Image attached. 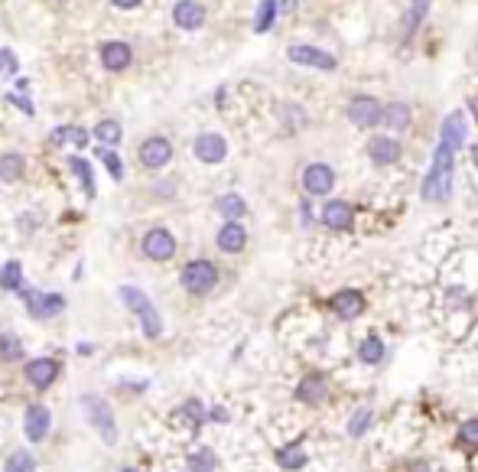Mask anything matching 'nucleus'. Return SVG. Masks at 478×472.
<instances>
[{"label": "nucleus", "mask_w": 478, "mask_h": 472, "mask_svg": "<svg viewBox=\"0 0 478 472\" xmlns=\"http://www.w3.org/2000/svg\"><path fill=\"white\" fill-rule=\"evenodd\" d=\"M452 173H455V150L446 147L440 140V147L433 154V166L423 179V199L426 202H446L452 193Z\"/></svg>", "instance_id": "nucleus-1"}, {"label": "nucleus", "mask_w": 478, "mask_h": 472, "mask_svg": "<svg viewBox=\"0 0 478 472\" xmlns=\"http://www.w3.org/2000/svg\"><path fill=\"white\" fill-rule=\"evenodd\" d=\"M117 294H121L124 306H127V310L140 319V326H143V336H147V339H160L163 319H160V313H156V306L150 303V296L143 294L140 286H121Z\"/></svg>", "instance_id": "nucleus-2"}, {"label": "nucleus", "mask_w": 478, "mask_h": 472, "mask_svg": "<svg viewBox=\"0 0 478 472\" xmlns=\"http://www.w3.org/2000/svg\"><path fill=\"white\" fill-rule=\"evenodd\" d=\"M179 280H183L185 286V294H192V296H205L212 294L218 286V267L212 261H189L183 267V274H179Z\"/></svg>", "instance_id": "nucleus-3"}, {"label": "nucleus", "mask_w": 478, "mask_h": 472, "mask_svg": "<svg viewBox=\"0 0 478 472\" xmlns=\"http://www.w3.org/2000/svg\"><path fill=\"white\" fill-rule=\"evenodd\" d=\"M82 410H85L88 424L98 430V436L104 443H117V424H114V410L108 407V401H101L98 395H82Z\"/></svg>", "instance_id": "nucleus-4"}, {"label": "nucleus", "mask_w": 478, "mask_h": 472, "mask_svg": "<svg viewBox=\"0 0 478 472\" xmlns=\"http://www.w3.org/2000/svg\"><path fill=\"white\" fill-rule=\"evenodd\" d=\"M290 55V63L296 65H309V69H319V72H335L339 69V59L329 53H322L319 46H306V43H293V46L286 49Z\"/></svg>", "instance_id": "nucleus-5"}, {"label": "nucleus", "mask_w": 478, "mask_h": 472, "mask_svg": "<svg viewBox=\"0 0 478 472\" xmlns=\"http://www.w3.org/2000/svg\"><path fill=\"white\" fill-rule=\"evenodd\" d=\"M140 251H143V257H150V261H170V257L176 254V238H173L166 228H150V232L143 235V241H140Z\"/></svg>", "instance_id": "nucleus-6"}, {"label": "nucleus", "mask_w": 478, "mask_h": 472, "mask_svg": "<svg viewBox=\"0 0 478 472\" xmlns=\"http://www.w3.org/2000/svg\"><path fill=\"white\" fill-rule=\"evenodd\" d=\"M23 303L33 319H49L65 310V296L62 294H39V290H23Z\"/></svg>", "instance_id": "nucleus-7"}, {"label": "nucleus", "mask_w": 478, "mask_h": 472, "mask_svg": "<svg viewBox=\"0 0 478 472\" xmlns=\"http://www.w3.org/2000/svg\"><path fill=\"white\" fill-rule=\"evenodd\" d=\"M348 121L355 127H374L381 121V101L371 95H355L348 104Z\"/></svg>", "instance_id": "nucleus-8"}, {"label": "nucleus", "mask_w": 478, "mask_h": 472, "mask_svg": "<svg viewBox=\"0 0 478 472\" xmlns=\"http://www.w3.org/2000/svg\"><path fill=\"white\" fill-rule=\"evenodd\" d=\"M49 427H53V414H49L43 404H33L23 414V434L30 443H43L49 436Z\"/></svg>", "instance_id": "nucleus-9"}, {"label": "nucleus", "mask_w": 478, "mask_h": 472, "mask_svg": "<svg viewBox=\"0 0 478 472\" xmlns=\"http://www.w3.org/2000/svg\"><path fill=\"white\" fill-rule=\"evenodd\" d=\"M173 160V144L166 137H150L140 144V163L147 170H163Z\"/></svg>", "instance_id": "nucleus-10"}, {"label": "nucleus", "mask_w": 478, "mask_h": 472, "mask_svg": "<svg viewBox=\"0 0 478 472\" xmlns=\"http://www.w3.org/2000/svg\"><path fill=\"white\" fill-rule=\"evenodd\" d=\"M55 378H59V362L55 358H33L30 365H26V381H30V387H36V391H46V387L55 385Z\"/></svg>", "instance_id": "nucleus-11"}, {"label": "nucleus", "mask_w": 478, "mask_h": 472, "mask_svg": "<svg viewBox=\"0 0 478 472\" xmlns=\"http://www.w3.org/2000/svg\"><path fill=\"white\" fill-rule=\"evenodd\" d=\"M195 156H199L202 163H209V166H215V163H222L224 156H228V140L222 137V134H199L192 144Z\"/></svg>", "instance_id": "nucleus-12"}, {"label": "nucleus", "mask_w": 478, "mask_h": 472, "mask_svg": "<svg viewBox=\"0 0 478 472\" xmlns=\"http://www.w3.org/2000/svg\"><path fill=\"white\" fill-rule=\"evenodd\" d=\"M303 186H306L309 195H325L335 186V173L325 163H309L306 170H303Z\"/></svg>", "instance_id": "nucleus-13"}, {"label": "nucleus", "mask_w": 478, "mask_h": 472, "mask_svg": "<svg viewBox=\"0 0 478 472\" xmlns=\"http://www.w3.org/2000/svg\"><path fill=\"white\" fill-rule=\"evenodd\" d=\"M322 225L325 228H335V232H345V228H352L355 225V209L348 205V202H342V199H332V202H325L322 205Z\"/></svg>", "instance_id": "nucleus-14"}, {"label": "nucleus", "mask_w": 478, "mask_h": 472, "mask_svg": "<svg viewBox=\"0 0 478 472\" xmlns=\"http://www.w3.org/2000/svg\"><path fill=\"white\" fill-rule=\"evenodd\" d=\"M101 63H104V69H108V72H124L127 65L134 63V49L127 46V43H121V39L104 43V46H101Z\"/></svg>", "instance_id": "nucleus-15"}, {"label": "nucleus", "mask_w": 478, "mask_h": 472, "mask_svg": "<svg viewBox=\"0 0 478 472\" xmlns=\"http://www.w3.org/2000/svg\"><path fill=\"white\" fill-rule=\"evenodd\" d=\"M215 245L224 251V254H238V251H244V245H247L244 225H241V222H224L222 228H218Z\"/></svg>", "instance_id": "nucleus-16"}, {"label": "nucleus", "mask_w": 478, "mask_h": 472, "mask_svg": "<svg viewBox=\"0 0 478 472\" xmlns=\"http://www.w3.org/2000/svg\"><path fill=\"white\" fill-rule=\"evenodd\" d=\"M173 20H176L179 30H199L205 23V7L195 4V0H179L173 7Z\"/></svg>", "instance_id": "nucleus-17"}, {"label": "nucleus", "mask_w": 478, "mask_h": 472, "mask_svg": "<svg viewBox=\"0 0 478 472\" xmlns=\"http://www.w3.org/2000/svg\"><path fill=\"white\" fill-rule=\"evenodd\" d=\"M465 131H469V124H465V114H462V111H449L446 121H442L440 140L446 144V147L459 150V147H462V140H465Z\"/></svg>", "instance_id": "nucleus-18"}, {"label": "nucleus", "mask_w": 478, "mask_h": 472, "mask_svg": "<svg viewBox=\"0 0 478 472\" xmlns=\"http://www.w3.org/2000/svg\"><path fill=\"white\" fill-rule=\"evenodd\" d=\"M368 156L378 166H387V163H397L401 160V144L393 137H371L368 140Z\"/></svg>", "instance_id": "nucleus-19"}, {"label": "nucleus", "mask_w": 478, "mask_h": 472, "mask_svg": "<svg viewBox=\"0 0 478 472\" xmlns=\"http://www.w3.org/2000/svg\"><path fill=\"white\" fill-rule=\"evenodd\" d=\"M364 310V296L358 290H342V294L332 296V313L342 319H355Z\"/></svg>", "instance_id": "nucleus-20"}, {"label": "nucleus", "mask_w": 478, "mask_h": 472, "mask_svg": "<svg viewBox=\"0 0 478 472\" xmlns=\"http://www.w3.org/2000/svg\"><path fill=\"white\" fill-rule=\"evenodd\" d=\"M381 121H384L391 131H407L413 114H410V108L403 104V101H391L387 108H381Z\"/></svg>", "instance_id": "nucleus-21"}, {"label": "nucleus", "mask_w": 478, "mask_h": 472, "mask_svg": "<svg viewBox=\"0 0 478 472\" xmlns=\"http://www.w3.org/2000/svg\"><path fill=\"white\" fill-rule=\"evenodd\" d=\"M325 391H329V385H325L322 375H306V378L300 381V387H296V397L306 404H319L325 397Z\"/></svg>", "instance_id": "nucleus-22"}, {"label": "nucleus", "mask_w": 478, "mask_h": 472, "mask_svg": "<svg viewBox=\"0 0 478 472\" xmlns=\"http://www.w3.org/2000/svg\"><path fill=\"white\" fill-rule=\"evenodd\" d=\"M215 209H218V215H224L228 222H238V218H244L247 202L241 199L238 193H224V195H218V199H215Z\"/></svg>", "instance_id": "nucleus-23"}, {"label": "nucleus", "mask_w": 478, "mask_h": 472, "mask_svg": "<svg viewBox=\"0 0 478 472\" xmlns=\"http://www.w3.org/2000/svg\"><path fill=\"white\" fill-rule=\"evenodd\" d=\"M26 173V160L20 154H4L0 156V179L4 183H16Z\"/></svg>", "instance_id": "nucleus-24"}, {"label": "nucleus", "mask_w": 478, "mask_h": 472, "mask_svg": "<svg viewBox=\"0 0 478 472\" xmlns=\"http://www.w3.org/2000/svg\"><path fill=\"white\" fill-rule=\"evenodd\" d=\"M277 463L283 466V469H300V466H306V449H303V443L280 446L277 449Z\"/></svg>", "instance_id": "nucleus-25"}, {"label": "nucleus", "mask_w": 478, "mask_h": 472, "mask_svg": "<svg viewBox=\"0 0 478 472\" xmlns=\"http://www.w3.org/2000/svg\"><path fill=\"white\" fill-rule=\"evenodd\" d=\"M23 286V267L20 261H7L0 267V290H20Z\"/></svg>", "instance_id": "nucleus-26"}, {"label": "nucleus", "mask_w": 478, "mask_h": 472, "mask_svg": "<svg viewBox=\"0 0 478 472\" xmlns=\"http://www.w3.org/2000/svg\"><path fill=\"white\" fill-rule=\"evenodd\" d=\"M49 140H53L55 147H62L65 140H72V144H78V147H85V144H88V131H82V127H72V124H65V127H55V131L49 134Z\"/></svg>", "instance_id": "nucleus-27"}, {"label": "nucleus", "mask_w": 478, "mask_h": 472, "mask_svg": "<svg viewBox=\"0 0 478 472\" xmlns=\"http://www.w3.org/2000/svg\"><path fill=\"white\" fill-rule=\"evenodd\" d=\"M185 466H189V472H215V453L212 449H195V453H189V459H185Z\"/></svg>", "instance_id": "nucleus-28"}, {"label": "nucleus", "mask_w": 478, "mask_h": 472, "mask_svg": "<svg viewBox=\"0 0 478 472\" xmlns=\"http://www.w3.org/2000/svg\"><path fill=\"white\" fill-rule=\"evenodd\" d=\"M358 358L368 365H378L381 358H384V342H381L378 336H368V339L362 342V348H358Z\"/></svg>", "instance_id": "nucleus-29"}, {"label": "nucleus", "mask_w": 478, "mask_h": 472, "mask_svg": "<svg viewBox=\"0 0 478 472\" xmlns=\"http://www.w3.org/2000/svg\"><path fill=\"white\" fill-rule=\"evenodd\" d=\"M4 469L7 472H36V459H33V453H26V449H16V453L7 456Z\"/></svg>", "instance_id": "nucleus-30"}, {"label": "nucleus", "mask_w": 478, "mask_h": 472, "mask_svg": "<svg viewBox=\"0 0 478 472\" xmlns=\"http://www.w3.org/2000/svg\"><path fill=\"white\" fill-rule=\"evenodd\" d=\"M277 20V0H261V7H257V20H254V30L257 33H267Z\"/></svg>", "instance_id": "nucleus-31"}, {"label": "nucleus", "mask_w": 478, "mask_h": 472, "mask_svg": "<svg viewBox=\"0 0 478 472\" xmlns=\"http://www.w3.org/2000/svg\"><path fill=\"white\" fill-rule=\"evenodd\" d=\"M94 137L104 147H114V144H121V124L117 121H101V124H94Z\"/></svg>", "instance_id": "nucleus-32"}, {"label": "nucleus", "mask_w": 478, "mask_h": 472, "mask_svg": "<svg viewBox=\"0 0 478 472\" xmlns=\"http://www.w3.org/2000/svg\"><path fill=\"white\" fill-rule=\"evenodd\" d=\"M69 166H72V173H75V176L82 179L85 193H88V195H94V176H92V166H88V160H82V156H72Z\"/></svg>", "instance_id": "nucleus-33"}, {"label": "nucleus", "mask_w": 478, "mask_h": 472, "mask_svg": "<svg viewBox=\"0 0 478 472\" xmlns=\"http://www.w3.org/2000/svg\"><path fill=\"white\" fill-rule=\"evenodd\" d=\"M20 355H23V345H20V339H16L13 333L0 336V358H4V362H16Z\"/></svg>", "instance_id": "nucleus-34"}, {"label": "nucleus", "mask_w": 478, "mask_h": 472, "mask_svg": "<svg viewBox=\"0 0 478 472\" xmlns=\"http://www.w3.org/2000/svg\"><path fill=\"white\" fill-rule=\"evenodd\" d=\"M426 10H430V0H413V7H410V14H407V36L417 33V26L423 23Z\"/></svg>", "instance_id": "nucleus-35"}, {"label": "nucleus", "mask_w": 478, "mask_h": 472, "mask_svg": "<svg viewBox=\"0 0 478 472\" xmlns=\"http://www.w3.org/2000/svg\"><path fill=\"white\" fill-rule=\"evenodd\" d=\"M183 417H185V424L192 427V430H199V427H202V420H205V410H202V404L192 397V401H185Z\"/></svg>", "instance_id": "nucleus-36"}, {"label": "nucleus", "mask_w": 478, "mask_h": 472, "mask_svg": "<svg viewBox=\"0 0 478 472\" xmlns=\"http://www.w3.org/2000/svg\"><path fill=\"white\" fill-rule=\"evenodd\" d=\"M20 72V63H16V55H13V49H0V75H16Z\"/></svg>", "instance_id": "nucleus-37"}, {"label": "nucleus", "mask_w": 478, "mask_h": 472, "mask_svg": "<svg viewBox=\"0 0 478 472\" xmlns=\"http://www.w3.org/2000/svg\"><path fill=\"white\" fill-rule=\"evenodd\" d=\"M459 443L469 449H478V420H469V424L459 430Z\"/></svg>", "instance_id": "nucleus-38"}, {"label": "nucleus", "mask_w": 478, "mask_h": 472, "mask_svg": "<svg viewBox=\"0 0 478 472\" xmlns=\"http://www.w3.org/2000/svg\"><path fill=\"white\" fill-rule=\"evenodd\" d=\"M98 154H101V160H104V166L111 170V176H114V179H124V166H121V160H117V154H114V150L101 147Z\"/></svg>", "instance_id": "nucleus-39"}, {"label": "nucleus", "mask_w": 478, "mask_h": 472, "mask_svg": "<svg viewBox=\"0 0 478 472\" xmlns=\"http://www.w3.org/2000/svg\"><path fill=\"white\" fill-rule=\"evenodd\" d=\"M368 424H371V410H358L355 417L348 420V434H352V436H362L364 430H368Z\"/></svg>", "instance_id": "nucleus-40"}, {"label": "nucleus", "mask_w": 478, "mask_h": 472, "mask_svg": "<svg viewBox=\"0 0 478 472\" xmlns=\"http://www.w3.org/2000/svg\"><path fill=\"white\" fill-rule=\"evenodd\" d=\"M7 101H10V104H16V108H20V111H23V114H36V108H33V101L30 98H23V95H16V92H10L7 95Z\"/></svg>", "instance_id": "nucleus-41"}, {"label": "nucleus", "mask_w": 478, "mask_h": 472, "mask_svg": "<svg viewBox=\"0 0 478 472\" xmlns=\"http://www.w3.org/2000/svg\"><path fill=\"white\" fill-rule=\"evenodd\" d=\"M111 4H114L117 10H134V7H140L143 0H111Z\"/></svg>", "instance_id": "nucleus-42"}, {"label": "nucleus", "mask_w": 478, "mask_h": 472, "mask_svg": "<svg viewBox=\"0 0 478 472\" xmlns=\"http://www.w3.org/2000/svg\"><path fill=\"white\" fill-rule=\"evenodd\" d=\"M212 420H228V414H224L222 407H215V410H212Z\"/></svg>", "instance_id": "nucleus-43"}, {"label": "nucleus", "mask_w": 478, "mask_h": 472, "mask_svg": "<svg viewBox=\"0 0 478 472\" xmlns=\"http://www.w3.org/2000/svg\"><path fill=\"white\" fill-rule=\"evenodd\" d=\"M296 7V0H283V10H293Z\"/></svg>", "instance_id": "nucleus-44"}, {"label": "nucleus", "mask_w": 478, "mask_h": 472, "mask_svg": "<svg viewBox=\"0 0 478 472\" xmlns=\"http://www.w3.org/2000/svg\"><path fill=\"white\" fill-rule=\"evenodd\" d=\"M472 160H475V166H478V144L472 147Z\"/></svg>", "instance_id": "nucleus-45"}, {"label": "nucleus", "mask_w": 478, "mask_h": 472, "mask_svg": "<svg viewBox=\"0 0 478 472\" xmlns=\"http://www.w3.org/2000/svg\"><path fill=\"white\" fill-rule=\"evenodd\" d=\"M472 111H475V117H478V98H472Z\"/></svg>", "instance_id": "nucleus-46"}, {"label": "nucleus", "mask_w": 478, "mask_h": 472, "mask_svg": "<svg viewBox=\"0 0 478 472\" xmlns=\"http://www.w3.org/2000/svg\"><path fill=\"white\" fill-rule=\"evenodd\" d=\"M124 472H137V469H124Z\"/></svg>", "instance_id": "nucleus-47"}]
</instances>
